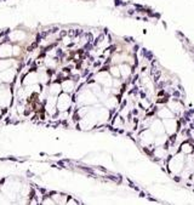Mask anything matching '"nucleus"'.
Wrapping results in <instances>:
<instances>
[{
	"label": "nucleus",
	"instance_id": "f257e3e1",
	"mask_svg": "<svg viewBox=\"0 0 194 205\" xmlns=\"http://www.w3.org/2000/svg\"><path fill=\"white\" fill-rule=\"evenodd\" d=\"M141 55H142L144 58H147V60H152V57H153V53H152L151 51H148L147 49H142V50H141Z\"/></svg>",
	"mask_w": 194,
	"mask_h": 205
},
{
	"label": "nucleus",
	"instance_id": "f03ea898",
	"mask_svg": "<svg viewBox=\"0 0 194 205\" xmlns=\"http://www.w3.org/2000/svg\"><path fill=\"white\" fill-rule=\"evenodd\" d=\"M103 39H104V35H103V34H101V35H99L97 39H95V41H94V46H96V45L98 44L99 41H102Z\"/></svg>",
	"mask_w": 194,
	"mask_h": 205
},
{
	"label": "nucleus",
	"instance_id": "7ed1b4c3",
	"mask_svg": "<svg viewBox=\"0 0 194 205\" xmlns=\"http://www.w3.org/2000/svg\"><path fill=\"white\" fill-rule=\"evenodd\" d=\"M160 76H161V73H160V72H157V74L154 75V84H157V83L159 81Z\"/></svg>",
	"mask_w": 194,
	"mask_h": 205
},
{
	"label": "nucleus",
	"instance_id": "20e7f679",
	"mask_svg": "<svg viewBox=\"0 0 194 205\" xmlns=\"http://www.w3.org/2000/svg\"><path fill=\"white\" fill-rule=\"evenodd\" d=\"M165 85H167V83H165V81H160V83L157 85V88H158V89H162Z\"/></svg>",
	"mask_w": 194,
	"mask_h": 205
},
{
	"label": "nucleus",
	"instance_id": "39448f33",
	"mask_svg": "<svg viewBox=\"0 0 194 205\" xmlns=\"http://www.w3.org/2000/svg\"><path fill=\"white\" fill-rule=\"evenodd\" d=\"M56 32H58V27H53L52 29H50V30H49V33H50V34H55Z\"/></svg>",
	"mask_w": 194,
	"mask_h": 205
},
{
	"label": "nucleus",
	"instance_id": "423d86ee",
	"mask_svg": "<svg viewBox=\"0 0 194 205\" xmlns=\"http://www.w3.org/2000/svg\"><path fill=\"white\" fill-rule=\"evenodd\" d=\"M172 96H174V97H180V96H181V93H180V91H177V90H174Z\"/></svg>",
	"mask_w": 194,
	"mask_h": 205
},
{
	"label": "nucleus",
	"instance_id": "0eeeda50",
	"mask_svg": "<svg viewBox=\"0 0 194 205\" xmlns=\"http://www.w3.org/2000/svg\"><path fill=\"white\" fill-rule=\"evenodd\" d=\"M170 141H171V145L174 146L175 145V141H176V135H172V136H171V138H170Z\"/></svg>",
	"mask_w": 194,
	"mask_h": 205
},
{
	"label": "nucleus",
	"instance_id": "6e6552de",
	"mask_svg": "<svg viewBox=\"0 0 194 205\" xmlns=\"http://www.w3.org/2000/svg\"><path fill=\"white\" fill-rule=\"evenodd\" d=\"M135 12H136V10H134V9H130V10L127 11V13H129V15H134Z\"/></svg>",
	"mask_w": 194,
	"mask_h": 205
},
{
	"label": "nucleus",
	"instance_id": "1a4fd4ad",
	"mask_svg": "<svg viewBox=\"0 0 194 205\" xmlns=\"http://www.w3.org/2000/svg\"><path fill=\"white\" fill-rule=\"evenodd\" d=\"M66 35H67V30H61V38H63Z\"/></svg>",
	"mask_w": 194,
	"mask_h": 205
},
{
	"label": "nucleus",
	"instance_id": "9d476101",
	"mask_svg": "<svg viewBox=\"0 0 194 205\" xmlns=\"http://www.w3.org/2000/svg\"><path fill=\"white\" fill-rule=\"evenodd\" d=\"M132 114H134V115H137V114H138V111H137V109H132Z\"/></svg>",
	"mask_w": 194,
	"mask_h": 205
},
{
	"label": "nucleus",
	"instance_id": "9b49d317",
	"mask_svg": "<svg viewBox=\"0 0 194 205\" xmlns=\"http://www.w3.org/2000/svg\"><path fill=\"white\" fill-rule=\"evenodd\" d=\"M165 95V92H164V90H160V92L158 93V96H164Z\"/></svg>",
	"mask_w": 194,
	"mask_h": 205
},
{
	"label": "nucleus",
	"instance_id": "f8f14e48",
	"mask_svg": "<svg viewBox=\"0 0 194 205\" xmlns=\"http://www.w3.org/2000/svg\"><path fill=\"white\" fill-rule=\"evenodd\" d=\"M167 147H169V142H166V145H164V149L167 151Z\"/></svg>",
	"mask_w": 194,
	"mask_h": 205
},
{
	"label": "nucleus",
	"instance_id": "ddd939ff",
	"mask_svg": "<svg viewBox=\"0 0 194 205\" xmlns=\"http://www.w3.org/2000/svg\"><path fill=\"white\" fill-rule=\"evenodd\" d=\"M175 181H176V182H180L181 180H180V177H178V176H175Z\"/></svg>",
	"mask_w": 194,
	"mask_h": 205
},
{
	"label": "nucleus",
	"instance_id": "4468645a",
	"mask_svg": "<svg viewBox=\"0 0 194 205\" xmlns=\"http://www.w3.org/2000/svg\"><path fill=\"white\" fill-rule=\"evenodd\" d=\"M108 178H111V180H113V181H117V178H115L114 176H108Z\"/></svg>",
	"mask_w": 194,
	"mask_h": 205
},
{
	"label": "nucleus",
	"instance_id": "2eb2a0df",
	"mask_svg": "<svg viewBox=\"0 0 194 205\" xmlns=\"http://www.w3.org/2000/svg\"><path fill=\"white\" fill-rule=\"evenodd\" d=\"M141 97H142V98H144V97H146V93L143 92V91H142V92H141Z\"/></svg>",
	"mask_w": 194,
	"mask_h": 205
},
{
	"label": "nucleus",
	"instance_id": "dca6fc26",
	"mask_svg": "<svg viewBox=\"0 0 194 205\" xmlns=\"http://www.w3.org/2000/svg\"><path fill=\"white\" fill-rule=\"evenodd\" d=\"M98 66H101V62H96V63H95V67H98Z\"/></svg>",
	"mask_w": 194,
	"mask_h": 205
},
{
	"label": "nucleus",
	"instance_id": "f3484780",
	"mask_svg": "<svg viewBox=\"0 0 194 205\" xmlns=\"http://www.w3.org/2000/svg\"><path fill=\"white\" fill-rule=\"evenodd\" d=\"M134 50H135V51H137V50H138V45H136L135 48H134Z\"/></svg>",
	"mask_w": 194,
	"mask_h": 205
},
{
	"label": "nucleus",
	"instance_id": "a211bd4d",
	"mask_svg": "<svg viewBox=\"0 0 194 205\" xmlns=\"http://www.w3.org/2000/svg\"><path fill=\"white\" fill-rule=\"evenodd\" d=\"M144 195H146V194L143 193V192H141V193H139V197H144Z\"/></svg>",
	"mask_w": 194,
	"mask_h": 205
}]
</instances>
